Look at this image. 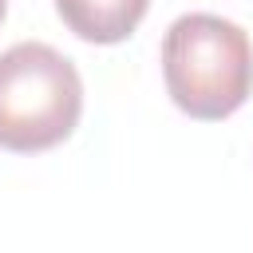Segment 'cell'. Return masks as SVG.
I'll return each instance as SVG.
<instances>
[{"label": "cell", "instance_id": "obj_1", "mask_svg": "<svg viewBox=\"0 0 253 253\" xmlns=\"http://www.w3.org/2000/svg\"><path fill=\"white\" fill-rule=\"evenodd\" d=\"M162 79L190 119H225L253 91V43L225 16L186 12L162 36Z\"/></svg>", "mask_w": 253, "mask_h": 253}, {"label": "cell", "instance_id": "obj_2", "mask_svg": "<svg viewBox=\"0 0 253 253\" xmlns=\"http://www.w3.org/2000/svg\"><path fill=\"white\" fill-rule=\"evenodd\" d=\"M83 115L79 67L51 43H12L0 51V146L40 154L59 146Z\"/></svg>", "mask_w": 253, "mask_h": 253}, {"label": "cell", "instance_id": "obj_3", "mask_svg": "<svg viewBox=\"0 0 253 253\" xmlns=\"http://www.w3.org/2000/svg\"><path fill=\"white\" fill-rule=\"evenodd\" d=\"M150 0H55L59 20L87 43H123L146 16Z\"/></svg>", "mask_w": 253, "mask_h": 253}, {"label": "cell", "instance_id": "obj_4", "mask_svg": "<svg viewBox=\"0 0 253 253\" xmlns=\"http://www.w3.org/2000/svg\"><path fill=\"white\" fill-rule=\"evenodd\" d=\"M4 12H8V0H0V20H4Z\"/></svg>", "mask_w": 253, "mask_h": 253}]
</instances>
